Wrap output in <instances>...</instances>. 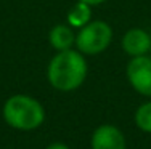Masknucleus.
Masks as SVG:
<instances>
[{
    "instance_id": "f257e3e1",
    "label": "nucleus",
    "mask_w": 151,
    "mask_h": 149,
    "mask_svg": "<svg viewBox=\"0 0 151 149\" xmlns=\"http://www.w3.org/2000/svg\"><path fill=\"white\" fill-rule=\"evenodd\" d=\"M88 66L85 55L79 50L58 51L48 63L47 79L48 83L58 91H74L85 82Z\"/></svg>"
},
{
    "instance_id": "f03ea898",
    "label": "nucleus",
    "mask_w": 151,
    "mask_h": 149,
    "mask_svg": "<svg viewBox=\"0 0 151 149\" xmlns=\"http://www.w3.org/2000/svg\"><path fill=\"white\" fill-rule=\"evenodd\" d=\"M3 120L8 127L19 132H32L45 122V109L39 99L29 95H12L2 109Z\"/></svg>"
},
{
    "instance_id": "7ed1b4c3",
    "label": "nucleus",
    "mask_w": 151,
    "mask_h": 149,
    "mask_svg": "<svg viewBox=\"0 0 151 149\" xmlns=\"http://www.w3.org/2000/svg\"><path fill=\"white\" fill-rule=\"evenodd\" d=\"M113 40V29L106 21H90L76 35V47L87 56H95L103 53Z\"/></svg>"
},
{
    "instance_id": "20e7f679",
    "label": "nucleus",
    "mask_w": 151,
    "mask_h": 149,
    "mask_svg": "<svg viewBox=\"0 0 151 149\" xmlns=\"http://www.w3.org/2000/svg\"><path fill=\"white\" fill-rule=\"evenodd\" d=\"M127 80L137 93L143 96H151V58L146 55L135 56L129 61Z\"/></svg>"
},
{
    "instance_id": "39448f33",
    "label": "nucleus",
    "mask_w": 151,
    "mask_h": 149,
    "mask_svg": "<svg viewBox=\"0 0 151 149\" xmlns=\"http://www.w3.org/2000/svg\"><path fill=\"white\" fill-rule=\"evenodd\" d=\"M92 149H127V140L121 128L113 123H101L92 133Z\"/></svg>"
},
{
    "instance_id": "423d86ee",
    "label": "nucleus",
    "mask_w": 151,
    "mask_h": 149,
    "mask_svg": "<svg viewBox=\"0 0 151 149\" xmlns=\"http://www.w3.org/2000/svg\"><path fill=\"white\" fill-rule=\"evenodd\" d=\"M121 45H122V50L129 56H132V58L143 56L151 48V35L145 29L132 27V29H129L124 34V37L121 40Z\"/></svg>"
},
{
    "instance_id": "0eeeda50",
    "label": "nucleus",
    "mask_w": 151,
    "mask_h": 149,
    "mask_svg": "<svg viewBox=\"0 0 151 149\" xmlns=\"http://www.w3.org/2000/svg\"><path fill=\"white\" fill-rule=\"evenodd\" d=\"M48 42L56 51H66L76 45V34L68 24H56L48 34Z\"/></svg>"
},
{
    "instance_id": "6e6552de",
    "label": "nucleus",
    "mask_w": 151,
    "mask_h": 149,
    "mask_svg": "<svg viewBox=\"0 0 151 149\" xmlns=\"http://www.w3.org/2000/svg\"><path fill=\"white\" fill-rule=\"evenodd\" d=\"M90 16H92V6L87 5L84 2H77L73 8L68 11V26L71 27H82L87 23H90Z\"/></svg>"
},
{
    "instance_id": "1a4fd4ad",
    "label": "nucleus",
    "mask_w": 151,
    "mask_h": 149,
    "mask_svg": "<svg viewBox=\"0 0 151 149\" xmlns=\"http://www.w3.org/2000/svg\"><path fill=\"white\" fill-rule=\"evenodd\" d=\"M134 120L137 128H140L145 133H151V101H146L137 108Z\"/></svg>"
},
{
    "instance_id": "9d476101",
    "label": "nucleus",
    "mask_w": 151,
    "mask_h": 149,
    "mask_svg": "<svg viewBox=\"0 0 151 149\" xmlns=\"http://www.w3.org/2000/svg\"><path fill=\"white\" fill-rule=\"evenodd\" d=\"M45 149H71L69 146H68L66 143H61V141H56V143H52L48 144Z\"/></svg>"
},
{
    "instance_id": "9b49d317",
    "label": "nucleus",
    "mask_w": 151,
    "mask_h": 149,
    "mask_svg": "<svg viewBox=\"0 0 151 149\" xmlns=\"http://www.w3.org/2000/svg\"><path fill=\"white\" fill-rule=\"evenodd\" d=\"M79 2H84V3H87V5H90V6H96V5H101V3L106 2V0H79Z\"/></svg>"
}]
</instances>
